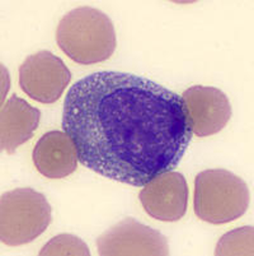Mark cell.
Instances as JSON below:
<instances>
[{"mask_svg":"<svg viewBox=\"0 0 254 256\" xmlns=\"http://www.w3.org/2000/svg\"><path fill=\"white\" fill-rule=\"evenodd\" d=\"M61 125L84 167L136 188L176 170L193 136L178 93L115 70L89 74L71 86Z\"/></svg>","mask_w":254,"mask_h":256,"instance_id":"cell-1","label":"cell"},{"mask_svg":"<svg viewBox=\"0 0 254 256\" xmlns=\"http://www.w3.org/2000/svg\"><path fill=\"white\" fill-rule=\"evenodd\" d=\"M56 41L62 52L81 65L106 62L117 46L111 18L90 6H79L61 18Z\"/></svg>","mask_w":254,"mask_h":256,"instance_id":"cell-2","label":"cell"},{"mask_svg":"<svg viewBox=\"0 0 254 256\" xmlns=\"http://www.w3.org/2000/svg\"><path fill=\"white\" fill-rule=\"evenodd\" d=\"M251 202L246 181L228 170H206L195 180L196 216L211 224H225L241 218Z\"/></svg>","mask_w":254,"mask_h":256,"instance_id":"cell-3","label":"cell"},{"mask_svg":"<svg viewBox=\"0 0 254 256\" xmlns=\"http://www.w3.org/2000/svg\"><path fill=\"white\" fill-rule=\"evenodd\" d=\"M52 209L46 196L31 188H15L0 199V240L8 246L34 241L48 228Z\"/></svg>","mask_w":254,"mask_h":256,"instance_id":"cell-4","label":"cell"},{"mask_svg":"<svg viewBox=\"0 0 254 256\" xmlns=\"http://www.w3.org/2000/svg\"><path fill=\"white\" fill-rule=\"evenodd\" d=\"M71 73L59 56L46 50L29 55L19 66V87L39 104H53L62 96Z\"/></svg>","mask_w":254,"mask_h":256,"instance_id":"cell-5","label":"cell"},{"mask_svg":"<svg viewBox=\"0 0 254 256\" xmlns=\"http://www.w3.org/2000/svg\"><path fill=\"white\" fill-rule=\"evenodd\" d=\"M98 254L102 256H167L168 240L159 231L126 218L98 237Z\"/></svg>","mask_w":254,"mask_h":256,"instance_id":"cell-6","label":"cell"},{"mask_svg":"<svg viewBox=\"0 0 254 256\" xmlns=\"http://www.w3.org/2000/svg\"><path fill=\"white\" fill-rule=\"evenodd\" d=\"M143 188L140 202L150 217L162 222H177L185 217L190 192L183 174L164 172Z\"/></svg>","mask_w":254,"mask_h":256,"instance_id":"cell-7","label":"cell"},{"mask_svg":"<svg viewBox=\"0 0 254 256\" xmlns=\"http://www.w3.org/2000/svg\"><path fill=\"white\" fill-rule=\"evenodd\" d=\"M182 98L190 115L192 132L200 138L218 134L232 118L229 98L219 88L193 86L183 92Z\"/></svg>","mask_w":254,"mask_h":256,"instance_id":"cell-8","label":"cell"},{"mask_svg":"<svg viewBox=\"0 0 254 256\" xmlns=\"http://www.w3.org/2000/svg\"><path fill=\"white\" fill-rule=\"evenodd\" d=\"M32 160L45 178H64L75 171L79 158L73 139L65 132L52 130L38 139Z\"/></svg>","mask_w":254,"mask_h":256,"instance_id":"cell-9","label":"cell"},{"mask_svg":"<svg viewBox=\"0 0 254 256\" xmlns=\"http://www.w3.org/2000/svg\"><path fill=\"white\" fill-rule=\"evenodd\" d=\"M41 120V111L25 100L11 96L1 108L0 116V142L1 150L13 154L18 146L33 136Z\"/></svg>","mask_w":254,"mask_h":256,"instance_id":"cell-10","label":"cell"},{"mask_svg":"<svg viewBox=\"0 0 254 256\" xmlns=\"http://www.w3.org/2000/svg\"><path fill=\"white\" fill-rule=\"evenodd\" d=\"M253 227L237 228L224 234L218 242L215 255L232 256V255H253Z\"/></svg>","mask_w":254,"mask_h":256,"instance_id":"cell-11","label":"cell"},{"mask_svg":"<svg viewBox=\"0 0 254 256\" xmlns=\"http://www.w3.org/2000/svg\"><path fill=\"white\" fill-rule=\"evenodd\" d=\"M89 256L87 244L79 237L70 234H61L53 237L39 251V256Z\"/></svg>","mask_w":254,"mask_h":256,"instance_id":"cell-12","label":"cell"}]
</instances>
